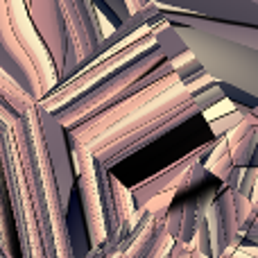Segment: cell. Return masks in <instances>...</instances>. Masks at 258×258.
Wrapping results in <instances>:
<instances>
[{
  "label": "cell",
  "instance_id": "cell-1",
  "mask_svg": "<svg viewBox=\"0 0 258 258\" xmlns=\"http://www.w3.org/2000/svg\"><path fill=\"white\" fill-rule=\"evenodd\" d=\"M0 177L18 258H75L66 213L75 188L66 129L0 68Z\"/></svg>",
  "mask_w": 258,
  "mask_h": 258
},
{
  "label": "cell",
  "instance_id": "cell-2",
  "mask_svg": "<svg viewBox=\"0 0 258 258\" xmlns=\"http://www.w3.org/2000/svg\"><path fill=\"white\" fill-rule=\"evenodd\" d=\"M222 98L224 95L218 84L195 93L181 82H177L174 86L159 93L154 100H150L145 107L127 116L125 120L116 122L107 134L91 141L86 147L98 163L113 170L118 163L154 145L156 141L172 134L174 129L186 125L188 120L202 116V111H206L211 104Z\"/></svg>",
  "mask_w": 258,
  "mask_h": 258
},
{
  "label": "cell",
  "instance_id": "cell-3",
  "mask_svg": "<svg viewBox=\"0 0 258 258\" xmlns=\"http://www.w3.org/2000/svg\"><path fill=\"white\" fill-rule=\"evenodd\" d=\"M179 36L183 39L186 48L192 57L202 63L206 73L215 82L231 84L240 91L258 98V50L247 45L245 41H238L224 32L215 30L211 21L188 14L161 12Z\"/></svg>",
  "mask_w": 258,
  "mask_h": 258
},
{
  "label": "cell",
  "instance_id": "cell-4",
  "mask_svg": "<svg viewBox=\"0 0 258 258\" xmlns=\"http://www.w3.org/2000/svg\"><path fill=\"white\" fill-rule=\"evenodd\" d=\"M172 71V66L168 63V59L163 57L156 45L147 48L145 52H141L134 61H129L127 66H122L120 71H116L113 75H109L104 82L91 86L89 91H84L82 95H77L75 100H71L68 104H63L61 109L52 113L57 118V122L63 129H73L82 122H86L89 118L98 116L100 111L113 107L116 102L134 95L136 91L145 89L147 84L156 82L159 77H163L165 73Z\"/></svg>",
  "mask_w": 258,
  "mask_h": 258
},
{
  "label": "cell",
  "instance_id": "cell-5",
  "mask_svg": "<svg viewBox=\"0 0 258 258\" xmlns=\"http://www.w3.org/2000/svg\"><path fill=\"white\" fill-rule=\"evenodd\" d=\"M59 5L66 23V61L59 75V82H63L98 54L104 36L98 25L93 0H59Z\"/></svg>",
  "mask_w": 258,
  "mask_h": 258
},
{
  "label": "cell",
  "instance_id": "cell-6",
  "mask_svg": "<svg viewBox=\"0 0 258 258\" xmlns=\"http://www.w3.org/2000/svg\"><path fill=\"white\" fill-rule=\"evenodd\" d=\"M240 240L242 233L238 229L236 209H233V190L220 183L218 197L200 220L192 242L202 254L209 258H220L227 249L240 245Z\"/></svg>",
  "mask_w": 258,
  "mask_h": 258
},
{
  "label": "cell",
  "instance_id": "cell-7",
  "mask_svg": "<svg viewBox=\"0 0 258 258\" xmlns=\"http://www.w3.org/2000/svg\"><path fill=\"white\" fill-rule=\"evenodd\" d=\"M179 80V75L174 71L165 73L163 77H159L156 82H152V84H147L145 89L136 91L134 95H129V98L120 100V102H116L113 107L104 109V111H100L98 116L89 118L86 122H82V125L73 127L66 132L68 136V143H82V145H89L91 141H95V138H100L102 134H107L109 129H111L116 122L125 120L127 116H132L134 111H138L141 107H145L150 100H154L159 93H163L165 89H170V86H174Z\"/></svg>",
  "mask_w": 258,
  "mask_h": 258
},
{
  "label": "cell",
  "instance_id": "cell-8",
  "mask_svg": "<svg viewBox=\"0 0 258 258\" xmlns=\"http://www.w3.org/2000/svg\"><path fill=\"white\" fill-rule=\"evenodd\" d=\"M95 179H98L100 202H102L107 242H120L129 233V218L136 209L132 190L113 174V170L104 168L98 161H95Z\"/></svg>",
  "mask_w": 258,
  "mask_h": 258
},
{
  "label": "cell",
  "instance_id": "cell-9",
  "mask_svg": "<svg viewBox=\"0 0 258 258\" xmlns=\"http://www.w3.org/2000/svg\"><path fill=\"white\" fill-rule=\"evenodd\" d=\"M7 12H9V21H12L14 36H16V41L21 43V48L27 52L30 61L34 63L36 73H39V80H41V89H43V95H45L50 89H54L59 82L52 57H50V52H48V48H45L43 39L39 36V32L32 25V18H30V14H27L25 0H7Z\"/></svg>",
  "mask_w": 258,
  "mask_h": 258
},
{
  "label": "cell",
  "instance_id": "cell-10",
  "mask_svg": "<svg viewBox=\"0 0 258 258\" xmlns=\"http://www.w3.org/2000/svg\"><path fill=\"white\" fill-rule=\"evenodd\" d=\"M159 12L188 14L220 23H242L258 27V5L251 0H152Z\"/></svg>",
  "mask_w": 258,
  "mask_h": 258
},
{
  "label": "cell",
  "instance_id": "cell-11",
  "mask_svg": "<svg viewBox=\"0 0 258 258\" xmlns=\"http://www.w3.org/2000/svg\"><path fill=\"white\" fill-rule=\"evenodd\" d=\"M0 68L14 82H18L34 100L43 98L39 73H36L34 63L30 61L27 52L21 48V43L14 36L12 21H9L7 12V0H0Z\"/></svg>",
  "mask_w": 258,
  "mask_h": 258
},
{
  "label": "cell",
  "instance_id": "cell-12",
  "mask_svg": "<svg viewBox=\"0 0 258 258\" xmlns=\"http://www.w3.org/2000/svg\"><path fill=\"white\" fill-rule=\"evenodd\" d=\"M27 14L32 18L34 30L43 39L59 77L63 71V61H66V23H63L61 5L59 0H30Z\"/></svg>",
  "mask_w": 258,
  "mask_h": 258
},
{
  "label": "cell",
  "instance_id": "cell-13",
  "mask_svg": "<svg viewBox=\"0 0 258 258\" xmlns=\"http://www.w3.org/2000/svg\"><path fill=\"white\" fill-rule=\"evenodd\" d=\"M213 145H215V138H211L209 143H202L200 147L186 152V154H183L181 159H177L174 163L165 165L161 172L134 183V186L129 188L132 197H134V204L143 206L147 200H152V197H156V195H163V192H170V190L177 192V186H179V181H181V177L186 174V170L192 168L195 163H200V161H204Z\"/></svg>",
  "mask_w": 258,
  "mask_h": 258
},
{
  "label": "cell",
  "instance_id": "cell-14",
  "mask_svg": "<svg viewBox=\"0 0 258 258\" xmlns=\"http://www.w3.org/2000/svg\"><path fill=\"white\" fill-rule=\"evenodd\" d=\"M220 186L204 188L200 195H188L186 200H181L177 206H170L165 211V229L177 242H190L195 238L197 224L204 218V213L209 211V206L213 204V200L218 197Z\"/></svg>",
  "mask_w": 258,
  "mask_h": 258
},
{
  "label": "cell",
  "instance_id": "cell-15",
  "mask_svg": "<svg viewBox=\"0 0 258 258\" xmlns=\"http://www.w3.org/2000/svg\"><path fill=\"white\" fill-rule=\"evenodd\" d=\"M75 192L80 200L82 213H84L86 233H89V245L100 247L107 242V229H104L102 202H100V188L95 179V165L91 170L75 174Z\"/></svg>",
  "mask_w": 258,
  "mask_h": 258
},
{
  "label": "cell",
  "instance_id": "cell-16",
  "mask_svg": "<svg viewBox=\"0 0 258 258\" xmlns=\"http://www.w3.org/2000/svg\"><path fill=\"white\" fill-rule=\"evenodd\" d=\"M224 138H227V143H229V152H231L233 165H238V168L256 165V161H258V134H256L254 125L242 120L240 125L233 127Z\"/></svg>",
  "mask_w": 258,
  "mask_h": 258
},
{
  "label": "cell",
  "instance_id": "cell-17",
  "mask_svg": "<svg viewBox=\"0 0 258 258\" xmlns=\"http://www.w3.org/2000/svg\"><path fill=\"white\" fill-rule=\"evenodd\" d=\"M150 25H152V34H154V41H156V48L163 52V57L168 59V61L188 50L186 43H183V39L179 36V32L174 30V25L161 12L152 18Z\"/></svg>",
  "mask_w": 258,
  "mask_h": 258
},
{
  "label": "cell",
  "instance_id": "cell-18",
  "mask_svg": "<svg viewBox=\"0 0 258 258\" xmlns=\"http://www.w3.org/2000/svg\"><path fill=\"white\" fill-rule=\"evenodd\" d=\"M0 258H18L12 211H9L7 200V186H5L3 177H0Z\"/></svg>",
  "mask_w": 258,
  "mask_h": 258
},
{
  "label": "cell",
  "instance_id": "cell-19",
  "mask_svg": "<svg viewBox=\"0 0 258 258\" xmlns=\"http://www.w3.org/2000/svg\"><path fill=\"white\" fill-rule=\"evenodd\" d=\"M204 168L209 174H213L220 183L227 181L229 172L233 170V159H231V152H229V143L227 138H215V145L211 147V152L206 154L204 159Z\"/></svg>",
  "mask_w": 258,
  "mask_h": 258
},
{
  "label": "cell",
  "instance_id": "cell-20",
  "mask_svg": "<svg viewBox=\"0 0 258 258\" xmlns=\"http://www.w3.org/2000/svg\"><path fill=\"white\" fill-rule=\"evenodd\" d=\"M256 174H258V165H249V168H238V165H233V170L229 172L227 181H224L222 186L231 188V190L240 192V195L251 197L254 186H256Z\"/></svg>",
  "mask_w": 258,
  "mask_h": 258
},
{
  "label": "cell",
  "instance_id": "cell-21",
  "mask_svg": "<svg viewBox=\"0 0 258 258\" xmlns=\"http://www.w3.org/2000/svg\"><path fill=\"white\" fill-rule=\"evenodd\" d=\"M206 179H209V172H206V168H204V161H200V163H195L192 168H188L186 174L181 177V181H179V186H177V197L188 195L190 190L202 188Z\"/></svg>",
  "mask_w": 258,
  "mask_h": 258
},
{
  "label": "cell",
  "instance_id": "cell-22",
  "mask_svg": "<svg viewBox=\"0 0 258 258\" xmlns=\"http://www.w3.org/2000/svg\"><path fill=\"white\" fill-rule=\"evenodd\" d=\"M240 122H242V113L238 111V109H233V111L224 113V116L215 118V120H209V129H211V134H213V138H222L236 125H240Z\"/></svg>",
  "mask_w": 258,
  "mask_h": 258
},
{
  "label": "cell",
  "instance_id": "cell-23",
  "mask_svg": "<svg viewBox=\"0 0 258 258\" xmlns=\"http://www.w3.org/2000/svg\"><path fill=\"white\" fill-rule=\"evenodd\" d=\"M215 84L220 86V91H222V95L229 100V102H233L236 107H247V109H254L258 104V98L251 93H247V91H240L236 89V86L231 84H224V82H215Z\"/></svg>",
  "mask_w": 258,
  "mask_h": 258
},
{
  "label": "cell",
  "instance_id": "cell-24",
  "mask_svg": "<svg viewBox=\"0 0 258 258\" xmlns=\"http://www.w3.org/2000/svg\"><path fill=\"white\" fill-rule=\"evenodd\" d=\"M200 71H202V63L197 61L195 57H192V59H188V61L183 63V66H179L174 73H177V75H179V80L183 82V80H188V77L197 75V73H200Z\"/></svg>",
  "mask_w": 258,
  "mask_h": 258
},
{
  "label": "cell",
  "instance_id": "cell-25",
  "mask_svg": "<svg viewBox=\"0 0 258 258\" xmlns=\"http://www.w3.org/2000/svg\"><path fill=\"white\" fill-rule=\"evenodd\" d=\"M104 3H107L109 7H111V12L116 14L118 18H120V23H122V21H127V18L132 16V14L127 12V7H125V3H122V0H104Z\"/></svg>",
  "mask_w": 258,
  "mask_h": 258
},
{
  "label": "cell",
  "instance_id": "cell-26",
  "mask_svg": "<svg viewBox=\"0 0 258 258\" xmlns=\"http://www.w3.org/2000/svg\"><path fill=\"white\" fill-rule=\"evenodd\" d=\"M122 3H125V7H127L129 14H136L138 9H143L147 3H150V0H122Z\"/></svg>",
  "mask_w": 258,
  "mask_h": 258
},
{
  "label": "cell",
  "instance_id": "cell-27",
  "mask_svg": "<svg viewBox=\"0 0 258 258\" xmlns=\"http://www.w3.org/2000/svg\"><path fill=\"white\" fill-rule=\"evenodd\" d=\"M254 204H258V174H256V186H254V192H251V197H249Z\"/></svg>",
  "mask_w": 258,
  "mask_h": 258
},
{
  "label": "cell",
  "instance_id": "cell-28",
  "mask_svg": "<svg viewBox=\"0 0 258 258\" xmlns=\"http://www.w3.org/2000/svg\"><path fill=\"white\" fill-rule=\"evenodd\" d=\"M251 111H254V116L258 118V104H256V107H254V109H251Z\"/></svg>",
  "mask_w": 258,
  "mask_h": 258
},
{
  "label": "cell",
  "instance_id": "cell-29",
  "mask_svg": "<svg viewBox=\"0 0 258 258\" xmlns=\"http://www.w3.org/2000/svg\"><path fill=\"white\" fill-rule=\"evenodd\" d=\"M251 3H254V5H258V0H251Z\"/></svg>",
  "mask_w": 258,
  "mask_h": 258
},
{
  "label": "cell",
  "instance_id": "cell-30",
  "mask_svg": "<svg viewBox=\"0 0 258 258\" xmlns=\"http://www.w3.org/2000/svg\"><path fill=\"white\" fill-rule=\"evenodd\" d=\"M25 3H30V0H25Z\"/></svg>",
  "mask_w": 258,
  "mask_h": 258
}]
</instances>
